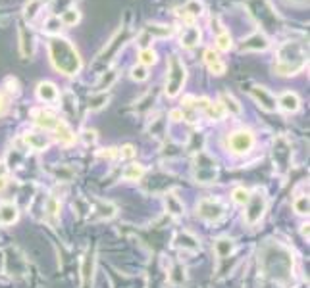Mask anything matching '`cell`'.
Wrapping results in <instances>:
<instances>
[{
	"mask_svg": "<svg viewBox=\"0 0 310 288\" xmlns=\"http://www.w3.org/2000/svg\"><path fill=\"white\" fill-rule=\"evenodd\" d=\"M147 33L153 35V37H168V35L172 33V29L166 27V25H149V27H147Z\"/></svg>",
	"mask_w": 310,
	"mask_h": 288,
	"instance_id": "obj_35",
	"label": "cell"
},
{
	"mask_svg": "<svg viewBox=\"0 0 310 288\" xmlns=\"http://www.w3.org/2000/svg\"><path fill=\"white\" fill-rule=\"evenodd\" d=\"M18 221V208L10 202L0 206V223L2 225H12Z\"/></svg>",
	"mask_w": 310,
	"mask_h": 288,
	"instance_id": "obj_16",
	"label": "cell"
},
{
	"mask_svg": "<svg viewBox=\"0 0 310 288\" xmlns=\"http://www.w3.org/2000/svg\"><path fill=\"white\" fill-rule=\"evenodd\" d=\"M145 175V167L139 165V163H133V165H127L124 171V177L127 181H139L141 177Z\"/></svg>",
	"mask_w": 310,
	"mask_h": 288,
	"instance_id": "obj_23",
	"label": "cell"
},
{
	"mask_svg": "<svg viewBox=\"0 0 310 288\" xmlns=\"http://www.w3.org/2000/svg\"><path fill=\"white\" fill-rule=\"evenodd\" d=\"M93 269H94V257L93 254H87L83 259V267H81V275H83V281L89 283L93 279Z\"/></svg>",
	"mask_w": 310,
	"mask_h": 288,
	"instance_id": "obj_25",
	"label": "cell"
},
{
	"mask_svg": "<svg viewBox=\"0 0 310 288\" xmlns=\"http://www.w3.org/2000/svg\"><path fill=\"white\" fill-rule=\"evenodd\" d=\"M170 117H172L174 121H179V119L183 117V112H179V110H174V112L170 114Z\"/></svg>",
	"mask_w": 310,
	"mask_h": 288,
	"instance_id": "obj_40",
	"label": "cell"
},
{
	"mask_svg": "<svg viewBox=\"0 0 310 288\" xmlns=\"http://www.w3.org/2000/svg\"><path fill=\"white\" fill-rule=\"evenodd\" d=\"M293 208H295V211H297V213L307 215V213H309V196H299V198L295 200Z\"/></svg>",
	"mask_w": 310,
	"mask_h": 288,
	"instance_id": "obj_32",
	"label": "cell"
},
{
	"mask_svg": "<svg viewBox=\"0 0 310 288\" xmlns=\"http://www.w3.org/2000/svg\"><path fill=\"white\" fill-rule=\"evenodd\" d=\"M227 144L233 154H247L254 146V134L250 131H235V133H231Z\"/></svg>",
	"mask_w": 310,
	"mask_h": 288,
	"instance_id": "obj_6",
	"label": "cell"
},
{
	"mask_svg": "<svg viewBox=\"0 0 310 288\" xmlns=\"http://www.w3.org/2000/svg\"><path fill=\"white\" fill-rule=\"evenodd\" d=\"M199 38H200V31H199V27H195V25H189V27H185L183 33H181V44L187 46V48L199 44Z\"/></svg>",
	"mask_w": 310,
	"mask_h": 288,
	"instance_id": "obj_17",
	"label": "cell"
},
{
	"mask_svg": "<svg viewBox=\"0 0 310 288\" xmlns=\"http://www.w3.org/2000/svg\"><path fill=\"white\" fill-rule=\"evenodd\" d=\"M248 196H250V192L247 189H243V187H237L235 191H233V200H235V204H241V206H245L248 202Z\"/></svg>",
	"mask_w": 310,
	"mask_h": 288,
	"instance_id": "obj_34",
	"label": "cell"
},
{
	"mask_svg": "<svg viewBox=\"0 0 310 288\" xmlns=\"http://www.w3.org/2000/svg\"><path fill=\"white\" fill-rule=\"evenodd\" d=\"M307 65V54H305V46L301 42H285L278 52V62L274 64V71L278 75L289 77V75H297L299 71H303V67Z\"/></svg>",
	"mask_w": 310,
	"mask_h": 288,
	"instance_id": "obj_2",
	"label": "cell"
},
{
	"mask_svg": "<svg viewBox=\"0 0 310 288\" xmlns=\"http://www.w3.org/2000/svg\"><path fill=\"white\" fill-rule=\"evenodd\" d=\"M245 206H247V210H245V221L248 225L258 223L260 217L266 211V196H264V192L254 191L252 196H248V202Z\"/></svg>",
	"mask_w": 310,
	"mask_h": 288,
	"instance_id": "obj_5",
	"label": "cell"
},
{
	"mask_svg": "<svg viewBox=\"0 0 310 288\" xmlns=\"http://www.w3.org/2000/svg\"><path fill=\"white\" fill-rule=\"evenodd\" d=\"M37 96H39L43 102H56V100H58V89H56L52 83H48V81L39 83Z\"/></svg>",
	"mask_w": 310,
	"mask_h": 288,
	"instance_id": "obj_13",
	"label": "cell"
},
{
	"mask_svg": "<svg viewBox=\"0 0 310 288\" xmlns=\"http://www.w3.org/2000/svg\"><path fill=\"white\" fill-rule=\"evenodd\" d=\"M278 106L281 110H285V112H297L299 106H301V98L297 96V93L287 91V93H283V95L279 96Z\"/></svg>",
	"mask_w": 310,
	"mask_h": 288,
	"instance_id": "obj_12",
	"label": "cell"
},
{
	"mask_svg": "<svg viewBox=\"0 0 310 288\" xmlns=\"http://www.w3.org/2000/svg\"><path fill=\"white\" fill-rule=\"evenodd\" d=\"M118 156L120 158H124V160H129V158H133L135 156V150H133V146H124V148H120V152H118Z\"/></svg>",
	"mask_w": 310,
	"mask_h": 288,
	"instance_id": "obj_38",
	"label": "cell"
},
{
	"mask_svg": "<svg viewBox=\"0 0 310 288\" xmlns=\"http://www.w3.org/2000/svg\"><path fill=\"white\" fill-rule=\"evenodd\" d=\"M197 210H199V215H200L202 219H206V221H218V219H221L223 213H225L223 206H221L218 200H202Z\"/></svg>",
	"mask_w": 310,
	"mask_h": 288,
	"instance_id": "obj_7",
	"label": "cell"
},
{
	"mask_svg": "<svg viewBox=\"0 0 310 288\" xmlns=\"http://www.w3.org/2000/svg\"><path fill=\"white\" fill-rule=\"evenodd\" d=\"M131 77L135 79V81H145L147 77H149V73H147V67L145 65H135L133 69H131Z\"/></svg>",
	"mask_w": 310,
	"mask_h": 288,
	"instance_id": "obj_36",
	"label": "cell"
},
{
	"mask_svg": "<svg viewBox=\"0 0 310 288\" xmlns=\"http://www.w3.org/2000/svg\"><path fill=\"white\" fill-rule=\"evenodd\" d=\"M4 187H6V177L0 175V191H4Z\"/></svg>",
	"mask_w": 310,
	"mask_h": 288,
	"instance_id": "obj_42",
	"label": "cell"
},
{
	"mask_svg": "<svg viewBox=\"0 0 310 288\" xmlns=\"http://www.w3.org/2000/svg\"><path fill=\"white\" fill-rule=\"evenodd\" d=\"M221 106H223V110H225V114L229 112V114H235V115H239L241 114V106H239V102L233 98L231 95H227V93H223L221 95V102H220Z\"/></svg>",
	"mask_w": 310,
	"mask_h": 288,
	"instance_id": "obj_19",
	"label": "cell"
},
{
	"mask_svg": "<svg viewBox=\"0 0 310 288\" xmlns=\"http://www.w3.org/2000/svg\"><path fill=\"white\" fill-rule=\"evenodd\" d=\"M268 38H266V35L264 33H254V35H250L247 37L243 42H241V50L243 52H250V50H266L268 48Z\"/></svg>",
	"mask_w": 310,
	"mask_h": 288,
	"instance_id": "obj_11",
	"label": "cell"
},
{
	"mask_svg": "<svg viewBox=\"0 0 310 288\" xmlns=\"http://www.w3.org/2000/svg\"><path fill=\"white\" fill-rule=\"evenodd\" d=\"M156 62V54L153 48H143L141 52H139V64L141 65H153Z\"/></svg>",
	"mask_w": 310,
	"mask_h": 288,
	"instance_id": "obj_30",
	"label": "cell"
},
{
	"mask_svg": "<svg viewBox=\"0 0 310 288\" xmlns=\"http://www.w3.org/2000/svg\"><path fill=\"white\" fill-rule=\"evenodd\" d=\"M58 211H60V202H58L56 198H48V200H46V206H44V215L48 217V221L54 223Z\"/></svg>",
	"mask_w": 310,
	"mask_h": 288,
	"instance_id": "obj_24",
	"label": "cell"
},
{
	"mask_svg": "<svg viewBox=\"0 0 310 288\" xmlns=\"http://www.w3.org/2000/svg\"><path fill=\"white\" fill-rule=\"evenodd\" d=\"M33 117H35V123L39 127H43L44 131H54L62 123V119L58 115H54L52 112H48V110H39V112L33 114Z\"/></svg>",
	"mask_w": 310,
	"mask_h": 288,
	"instance_id": "obj_9",
	"label": "cell"
},
{
	"mask_svg": "<svg viewBox=\"0 0 310 288\" xmlns=\"http://www.w3.org/2000/svg\"><path fill=\"white\" fill-rule=\"evenodd\" d=\"M166 208H168V211L172 213V215H181L183 213V204L177 200V196H174V194H166Z\"/></svg>",
	"mask_w": 310,
	"mask_h": 288,
	"instance_id": "obj_22",
	"label": "cell"
},
{
	"mask_svg": "<svg viewBox=\"0 0 310 288\" xmlns=\"http://www.w3.org/2000/svg\"><path fill=\"white\" fill-rule=\"evenodd\" d=\"M114 81H116V71H106V73H102L100 81L96 83V93H102V91L108 89Z\"/></svg>",
	"mask_w": 310,
	"mask_h": 288,
	"instance_id": "obj_27",
	"label": "cell"
},
{
	"mask_svg": "<svg viewBox=\"0 0 310 288\" xmlns=\"http://www.w3.org/2000/svg\"><path fill=\"white\" fill-rule=\"evenodd\" d=\"M20 52L23 58H31L35 52V37L25 25H20Z\"/></svg>",
	"mask_w": 310,
	"mask_h": 288,
	"instance_id": "obj_10",
	"label": "cell"
},
{
	"mask_svg": "<svg viewBox=\"0 0 310 288\" xmlns=\"http://www.w3.org/2000/svg\"><path fill=\"white\" fill-rule=\"evenodd\" d=\"M303 236L309 238V225H303Z\"/></svg>",
	"mask_w": 310,
	"mask_h": 288,
	"instance_id": "obj_43",
	"label": "cell"
},
{
	"mask_svg": "<svg viewBox=\"0 0 310 288\" xmlns=\"http://www.w3.org/2000/svg\"><path fill=\"white\" fill-rule=\"evenodd\" d=\"M25 142H27V146L31 150H46L48 144H50V140L44 134H41V133H27L25 134Z\"/></svg>",
	"mask_w": 310,
	"mask_h": 288,
	"instance_id": "obj_15",
	"label": "cell"
},
{
	"mask_svg": "<svg viewBox=\"0 0 310 288\" xmlns=\"http://www.w3.org/2000/svg\"><path fill=\"white\" fill-rule=\"evenodd\" d=\"M6 110H8V98L0 93V115H4Z\"/></svg>",
	"mask_w": 310,
	"mask_h": 288,
	"instance_id": "obj_39",
	"label": "cell"
},
{
	"mask_svg": "<svg viewBox=\"0 0 310 288\" xmlns=\"http://www.w3.org/2000/svg\"><path fill=\"white\" fill-rule=\"evenodd\" d=\"M233 248H235V244L229 238H220V240L214 242V250H216V254L220 257H227L233 252Z\"/></svg>",
	"mask_w": 310,
	"mask_h": 288,
	"instance_id": "obj_21",
	"label": "cell"
},
{
	"mask_svg": "<svg viewBox=\"0 0 310 288\" xmlns=\"http://www.w3.org/2000/svg\"><path fill=\"white\" fill-rule=\"evenodd\" d=\"M204 62H206L208 69H210L214 75L225 73V64L220 60V56H218L214 50H206V52H204Z\"/></svg>",
	"mask_w": 310,
	"mask_h": 288,
	"instance_id": "obj_14",
	"label": "cell"
},
{
	"mask_svg": "<svg viewBox=\"0 0 310 288\" xmlns=\"http://www.w3.org/2000/svg\"><path fill=\"white\" fill-rule=\"evenodd\" d=\"M60 25H62V21H60L58 18H50V19L46 21V27H44V31H46V33H58V31H60Z\"/></svg>",
	"mask_w": 310,
	"mask_h": 288,
	"instance_id": "obj_37",
	"label": "cell"
},
{
	"mask_svg": "<svg viewBox=\"0 0 310 288\" xmlns=\"http://www.w3.org/2000/svg\"><path fill=\"white\" fill-rule=\"evenodd\" d=\"M85 134H87V136H85L87 142H94V140H96V136H94L96 133H94V131H85Z\"/></svg>",
	"mask_w": 310,
	"mask_h": 288,
	"instance_id": "obj_41",
	"label": "cell"
},
{
	"mask_svg": "<svg viewBox=\"0 0 310 288\" xmlns=\"http://www.w3.org/2000/svg\"><path fill=\"white\" fill-rule=\"evenodd\" d=\"M79 18H81V16H79V12H77L75 8H67V10L62 12V19H60V21H62L64 25H75V23L79 21Z\"/></svg>",
	"mask_w": 310,
	"mask_h": 288,
	"instance_id": "obj_28",
	"label": "cell"
},
{
	"mask_svg": "<svg viewBox=\"0 0 310 288\" xmlns=\"http://www.w3.org/2000/svg\"><path fill=\"white\" fill-rule=\"evenodd\" d=\"M176 246H177V248H183V250H189V252H197V250H199V242H197V238H195V236H191L189 232H181V234H177V238H176Z\"/></svg>",
	"mask_w": 310,
	"mask_h": 288,
	"instance_id": "obj_18",
	"label": "cell"
},
{
	"mask_svg": "<svg viewBox=\"0 0 310 288\" xmlns=\"http://www.w3.org/2000/svg\"><path fill=\"white\" fill-rule=\"evenodd\" d=\"M250 95H252V98H254L266 112H274V110L278 108L276 98L270 95V91L264 89V87H252V89H250Z\"/></svg>",
	"mask_w": 310,
	"mask_h": 288,
	"instance_id": "obj_8",
	"label": "cell"
},
{
	"mask_svg": "<svg viewBox=\"0 0 310 288\" xmlns=\"http://www.w3.org/2000/svg\"><path fill=\"white\" fill-rule=\"evenodd\" d=\"M248 8H250V14L264 25V27H270V29H276L278 25V16L274 12V8L270 6L268 0H247Z\"/></svg>",
	"mask_w": 310,
	"mask_h": 288,
	"instance_id": "obj_4",
	"label": "cell"
},
{
	"mask_svg": "<svg viewBox=\"0 0 310 288\" xmlns=\"http://www.w3.org/2000/svg\"><path fill=\"white\" fill-rule=\"evenodd\" d=\"M185 79L187 71L183 62L177 56H170V60H168V75H166V95L170 98L179 95Z\"/></svg>",
	"mask_w": 310,
	"mask_h": 288,
	"instance_id": "obj_3",
	"label": "cell"
},
{
	"mask_svg": "<svg viewBox=\"0 0 310 288\" xmlns=\"http://www.w3.org/2000/svg\"><path fill=\"white\" fill-rule=\"evenodd\" d=\"M54 133H56V138H58L62 144H66V146H67V144H71V142L75 140V134L71 133V129L67 127L64 121L58 125V127L54 129Z\"/></svg>",
	"mask_w": 310,
	"mask_h": 288,
	"instance_id": "obj_20",
	"label": "cell"
},
{
	"mask_svg": "<svg viewBox=\"0 0 310 288\" xmlns=\"http://www.w3.org/2000/svg\"><path fill=\"white\" fill-rule=\"evenodd\" d=\"M41 4H43V0H29L27 4H25V18L31 21L37 18V14H39V10H41Z\"/></svg>",
	"mask_w": 310,
	"mask_h": 288,
	"instance_id": "obj_31",
	"label": "cell"
},
{
	"mask_svg": "<svg viewBox=\"0 0 310 288\" xmlns=\"http://www.w3.org/2000/svg\"><path fill=\"white\" fill-rule=\"evenodd\" d=\"M291 2H307V0H291Z\"/></svg>",
	"mask_w": 310,
	"mask_h": 288,
	"instance_id": "obj_44",
	"label": "cell"
},
{
	"mask_svg": "<svg viewBox=\"0 0 310 288\" xmlns=\"http://www.w3.org/2000/svg\"><path fill=\"white\" fill-rule=\"evenodd\" d=\"M206 114H208V117L210 119H221L223 115H225V110H223V106L220 104V102H210L208 106H206Z\"/></svg>",
	"mask_w": 310,
	"mask_h": 288,
	"instance_id": "obj_26",
	"label": "cell"
},
{
	"mask_svg": "<svg viewBox=\"0 0 310 288\" xmlns=\"http://www.w3.org/2000/svg\"><path fill=\"white\" fill-rule=\"evenodd\" d=\"M108 98H110V96L104 95V93H94V95L89 96V108H91V110H100V108L108 102Z\"/></svg>",
	"mask_w": 310,
	"mask_h": 288,
	"instance_id": "obj_29",
	"label": "cell"
},
{
	"mask_svg": "<svg viewBox=\"0 0 310 288\" xmlns=\"http://www.w3.org/2000/svg\"><path fill=\"white\" fill-rule=\"evenodd\" d=\"M48 52H50L52 65L60 73H64V75H75V73H79V69H81V58H79V52L75 50V46L69 40L54 35L48 40Z\"/></svg>",
	"mask_w": 310,
	"mask_h": 288,
	"instance_id": "obj_1",
	"label": "cell"
},
{
	"mask_svg": "<svg viewBox=\"0 0 310 288\" xmlns=\"http://www.w3.org/2000/svg\"><path fill=\"white\" fill-rule=\"evenodd\" d=\"M216 46L220 48V50H223V52L231 48V37H229V33L223 31V33H220V35H218L216 37Z\"/></svg>",
	"mask_w": 310,
	"mask_h": 288,
	"instance_id": "obj_33",
	"label": "cell"
}]
</instances>
